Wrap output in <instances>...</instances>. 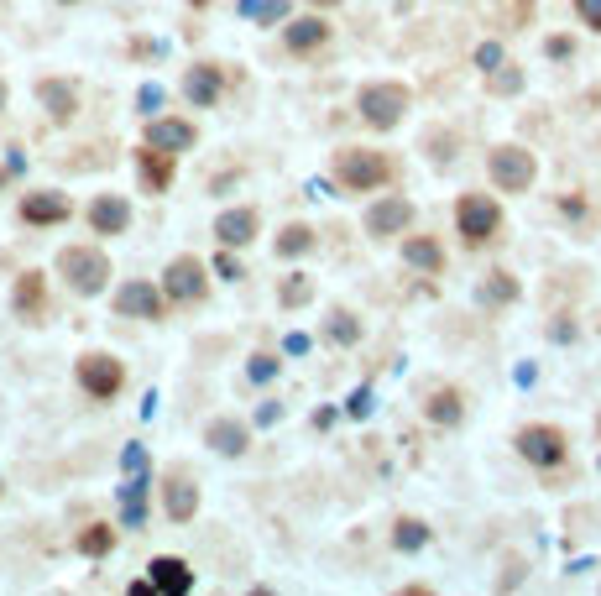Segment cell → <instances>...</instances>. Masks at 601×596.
Segmentation results:
<instances>
[{"mask_svg":"<svg viewBox=\"0 0 601 596\" xmlns=\"http://www.w3.org/2000/svg\"><path fill=\"white\" fill-rule=\"evenodd\" d=\"M314 6H319V0H314ZM325 6H330V0H325Z\"/></svg>","mask_w":601,"mask_h":596,"instance_id":"obj_46","label":"cell"},{"mask_svg":"<svg viewBox=\"0 0 601 596\" xmlns=\"http://www.w3.org/2000/svg\"><path fill=\"white\" fill-rule=\"evenodd\" d=\"M575 11H581L586 27H596V32H601V0H575Z\"/></svg>","mask_w":601,"mask_h":596,"instance_id":"obj_37","label":"cell"},{"mask_svg":"<svg viewBox=\"0 0 601 596\" xmlns=\"http://www.w3.org/2000/svg\"><path fill=\"white\" fill-rule=\"evenodd\" d=\"M110 549H115V529H110V523H89V529L79 534V555H89V560L110 555Z\"/></svg>","mask_w":601,"mask_h":596,"instance_id":"obj_27","label":"cell"},{"mask_svg":"<svg viewBox=\"0 0 601 596\" xmlns=\"http://www.w3.org/2000/svg\"><path fill=\"white\" fill-rule=\"evenodd\" d=\"M163 298L168 304H204L210 298V278H204V262L199 257H173L168 272H163Z\"/></svg>","mask_w":601,"mask_h":596,"instance_id":"obj_7","label":"cell"},{"mask_svg":"<svg viewBox=\"0 0 601 596\" xmlns=\"http://www.w3.org/2000/svg\"><path fill=\"white\" fill-rule=\"evenodd\" d=\"M304 251H314V231L304 220L283 225V236H277V257H304Z\"/></svg>","mask_w":601,"mask_h":596,"instance_id":"obj_26","label":"cell"},{"mask_svg":"<svg viewBox=\"0 0 601 596\" xmlns=\"http://www.w3.org/2000/svg\"><path fill=\"white\" fill-rule=\"evenodd\" d=\"M63 6H74V0H63Z\"/></svg>","mask_w":601,"mask_h":596,"instance_id":"obj_45","label":"cell"},{"mask_svg":"<svg viewBox=\"0 0 601 596\" xmlns=\"http://www.w3.org/2000/svg\"><path fill=\"white\" fill-rule=\"evenodd\" d=\"M309 298H314V283L304 278V272H293V278L283 283V293H277V304H283V309H304Z\"/></svg>","mask_w":601,"mask_h":596,"instance_id":"obj_31","label":"cell"},{"mask_svg":"<svg viewBox=\"0 0 601 596\" xmlns=\"http://www.w3.org/2000/svg\"><path fill=\"white\" fill-rule=\"evenodd\" d=\"M455 225H460V236H466V246H481L502 231V204L487 199V194H460Z\"/></svg>","mask_w":601,"mask_h":596,"instance_id":"obj_5","label":"cell"},{"mask_svg":"<svg viewBox=\"0 0 601 596\" xmlns=\"http://www.w3.org/2000/svg\"><path fill=\"white\" fill-rule=\"evenodd\" d=\"M37 100L48 105V116H53L58 126H68V121L79 116V89L68 84V79H42V84H37Z\"/></svg>","mask_w":601,"mask_h":596,"instance_id":"obj_20","label":"cell"},{"mask_svg":"<svg viewBox=\"0 0 601 596\" xmlns=\"http://www.w3.org/2000/svg\"><path fill=\"white\" fill-rule=\"evenodd\" d=\"M194 6H210V0H194Z\"/></svg>","mask_w":601,"mask_h":596,"instance_id":"obj_43","label":"cell"},{"mask_svg":"<svg viewBox=\"0 0 601 596\" xmlns=\"http://www.w3.org/2000/svg\"><path fill=\"white\" fill-rule=\"evenodd\" d=\"M74 377H79V387L95 403H110V398H121V387H126V366L115 361L110 351H84L74 361Z\"/></svg>","mask_w":601,"mask_h":596,"instance_id":"obj_3","label":"cell"},{"mask_svg":"<svg viewBox=\"0 0 601 596\" xmlns=\"http://www.w3.org/2000/svg\"><path fill=\"white\" fill-rule=\"evenodd\" d=\"M68 215H74V204H68V194L58 189H32V194H21V225H63Z\"/></svg>","mask_w":601,"mask_h":596,"instance_id":"obj_10","label":"cell"},{"mask_svg":"<svg viewBox=\"0 0 601 596\" xmlns=\"http://www.w3.org/2000/svg\"><path fill=\"white\" fill-rule=\"evenodd\" d=\"M392 544H398L403 555L424 549V544H429V523H424V518H398V529H392Z\"/></svg>","mask_w":601,"mask_h":596,"instance_id":"obj_28","label":"cell"},{"mask_svg":"<svg viewBox=\"0 0 601 596\" xmlns=\"http://www.w3.org/2000/svg\"><path fill=\"white\" fill-rule=\"evenodd\" d=\"M262 16H267V21H277V16H288V0H267V6H262Z\"/></svg>","mask_w":601,"mask_h":596,"instance_id":"obj_40","label":"cell"},{"mask_svg":"<svg viewBox=\"0 0 601 596\" xmlns=\"http://www.w3.org/2000/svg\"><path fill=\"white\" fill-rule=\"evenodd\" d=\"M513 445H518V455H523L528 466H560L565 455H570L565 434L554 429V424H523Z\"/></svg>","mask_w":601,"mask_h":596,"instance_id":"obj_8","label":"cell"},{"mask_svg":"<svg viewBox=\"0 0 601 596\" xmlns=\"http://www.w3.org/2000/svg\"><path fill=\"white\" fill-rule=\"evenodd\" d=\"M487 173H492V183L502 194H528V183L539 178V163H534V152H528V147H492Z\"/></svg>","mask_w":601,"mask_h":596,"instance_id":"obj_4","label":"cell"},{"mask_svg":"<svg viewBox=\"0 0 601 596\" xmlns=\"http://www.w3.org/2000/svg\"><path fill=\"white\" fill-rule=\"evenodd\" d=\"M58 278L74 288L79 298H95L110 283V257H105L100 246H63L58 251Z\"/></svg>","mask_w":601,"mask_h":596,"instance_id":"obj_1","label":"cell"},{"mask_svg":"<svg viewBox=\"0 0 601 596\" xmlns=\"http://www.w3.org/2000/svg\"><path fill=\"white\" fill-rule=\"evenodd\" d=\"M335 178L351 194H372L382 183H392V157L377 147H345V152H335Z\"/></svg>","mask_w":601,"mask_h":596,"instance_id":"obj_2","label":"cell"},{"mask_svg":"<svg viewBox=\"0 0 601 596\" xmlns=\"http://www.w3.org/2000/svg\"><path fill=\"white\" fill-rule=\"evenodd\" d=\"M84 220H89V231H95V236H126L131 204L121 194H95V204L84 210Z\"/></svg>","mask_w":601,"mask_h":596,"instance_id":"obj_11","label":"cell"},{"mask_svg":"<svg viewBox=\"0 0 601 596\" xmlns=\"http://www.w3.org/2000/svg\"><path fill=\"white\" fill-rule=\"evenodd\" d=\"M0 497H6V481H0Z\"/></svg>","mask_w":601,"mask_h":596,"instance_id":"obj_44","label":"cell"},{"mask_svg":"<svg viewBox=\"0 0 601 596\" xmlns=\"http://www.w3.org/2000/svg\"><path fill=\"white\" fill-rule=\"evenodd\" d=\"M147 147L157 152H189L194 147V121H178V116H152L147 121Z\"/></svg>","mask_w":601,"mask_h":596,"instance_id":"obj_13","label":"cell"},{"mask_svg":"<svg viewBox=\"0 0 601 596\" xmlns=\"http://www.w3.org/2000/svg\"><path fill=\"white\" fill-rule=\"evenodd\" d=\"M513 298H518L513 272H492V278L481 283V304H513Z\"/></svg>","mask_w":601,"mask_h":596,"instance_id":"obj_30","label":"cell"},{"mask_svg":"<svg viewBox=\"0 0 601 596\" xmlns=\"http://www.w3.org/2000/svg\"><path fill=\"white\" fill-rule=\"evenodd\" d=\"M0 110H6V79H0Z\"/></svg>","mask_w":601,"mask_h":596,"instance_id":"obj_42","label":"cell"},{"mask_svg":"<svg viewBox=\"0 0 601 596\" xmlns=\"http://www.w3.org/2000/svg\"><path fill=\"white\" fill-rule=\"evenodd\" d=\"M424 414H429V424L455 429L460 419H466V408H460V393H455V387H434V393L424 398Z\"/></svg>","mask_w":601,"mask_h":596,"instance_id":"obj_23","label":"cell"},{"mask_svg":"<svg viewBox=\"0 0 601 596\" xmlns=\"http://www.w3.org/2000/svg\"><path fill=\"white\" fill-rule=\"evenodd\" d=\"M403 262L419 267V272H445V251H439L434 236H408L403 241Z\"/></svg>","mask_w":601,"mask_h":596,"instance_id":"obj_24","label":"cell"},{"mask_svg":"<svg viewBox=\"0 0 601 596\" xmlns=\"http://www.w3.org/2000/svg\"><path fill=\"white\" fill-rule=\"evenodd\" d=\"M163 508H168L173 523H189V518L199 513V487H194L183 471H173V476L163 481Z\"/></svg>","mask_w":601,"mask_h":596,"instance_id":"obj_19","label":"cell"},{"mask_svg":"<svg viewBox=\"0 0 601 596\" xmlns=\"http://www.w3.org/2000/svg\"><path fill=\"white\" fill-rule=\"evenodd\" d=\"M345 414H351V419H366V414H372V393H366V387H356V393L345 398Z\"/></svg>","mask_w":601,"mask_h":596,"instance_id":"obj_35","label":"cell"},{"mask_svg":"<svg viewBox=\"0 0 601 596\" xmlns=\"http://www.w3.org/2000/svg\"><path fill=\"white\" fill-rule=\"evenodd\" d=\"M497 63H502V42H481V48H476V68H481V74H492Z\"/></svg>","mask_w":601,"mask_h":596,"instance_id":"obj_34","label":"cell"},{"mask_svg":"<svg viewBox=\"0 0 601 596\" xmlns=\"http://www.w3.org/2000/svg\"><path fill=\"white\" fill-rule=\"evenodd\" d=\"M115 314H126V319H163L168 314V298H163V288L131 278V283L115 288Z\"/></svg>","mask_w":601,"mask_h":596,"instance_id":"obj_9","label":"cell"},{"mask_svg":"<svg viewBox=\"0 0 601 596\" xmlns=\"http://www.w3.org/2000/svg\"><path fill=\"white\" fill-rule=\"evenodd\" d=\"M356 110H361L366 126L392 131V126L403 121V110H408V89L403 84H366L361 95H356Z\"/></svg>","mask_w":601,"mask_h":596,"instance_id":"obj_6","label":"cell"},{"mask_svg":"<svg viewBox=\"0 0 601 596\" xmlns=\"http://www.w3.org/2000/svg\"><path fill=\"white\" fill-rule=\"evenodd\" d=\"M204 445H210L215 455H246L251 429L241 419H210V424H204Z\"/></svg>","mask_w":601,"mask_h":596,"instance_id":"obj_21","label":"cell"},{"mask_svg":"<svg viewBox=\"0 0 601 596\" xmlns=\"http://www.w3.org/2000/svg\"><path fill=\"white\" fill-rule=\"evenodd\" d=\"M325 335L335 340V346H356V340H361V319H356L351 309H335L330 325H325Z\"/></svg>","mask_w":601,"mask_h":596,"instance_id":"obj_29","label":"cell"},{"mask_svg":"<svg viewBox=\"0 0 601 596\" xmlns=\"http://www.w3.org/2000/svg\"><path fill=\"white\" fill-rule=\"evenodd\" d=\"M11 304H16L21 319H42L48 314V278H42V272H21L16 288H11Z\"/></svg>","mask_w":601,"mask_h":596,"instance_id":"obj_18","label":"cell"},{"mask_svg":"<svg viewBox=\"0 0 601 596\" xmlns=\"http://www.w3.org/2000/svg\"><path fill=\"white\" fill-rule=\"evenodd\" d=\"M220 89H225L220 63H194L189 79H183V95H189V105H199V110H210L220 100Z\"/></svg>","mask_w":601,"mask_h":596,"instance_id":"obj_16","label":"cell"},{"mask_svg":"<svg viewBox=\"0 0 601 596\" xmlns=\"http://www.w3.org/2000/svg\"><path fill=\"white\" fill-rule=\"evenodd\" d=\"M215 272H220V278H230V283H236V278H246V267H241L236 257H230V246H225L220 257H215Z\"/></svg>","mask_w":601,"mask_h":596,"instance_id":"obj_36","label":"cell"},{"mask_svg":"<svg viewBox=\"0 0 601 596\" xmlns=\"http://www.w3.org/2000/svg\"><path fill=\"white\" fill-rule=\"evenodd\" d=\"M147 570H152V576H147L152 591H163V596H189V591H194V570L183 565L178 555H157Z\"/></svg>","mask_w":601,"mask_h":596,"instance_id":"obj_14","label":"cell"},{"mask_svg":"<svg viewBox=\"0 0 601 596\" xmlns=\"http://www.w3.org/2000/svg\"><path fill=\"white\" fill-rule=\"evenodd\" d=\"M277 366H283V361H277L272 351H257V356H251V366H246V372H251V382H272V377H277Z\"/></svg>","mask_w":601,"mask_h":596,"instance_id":"obj_33","label":"cell"},{"mask_svg":"<svg viewBox=\"0 0 601 596\" xmlns=\"http://www.w3.org/2000/svg\"><path fill=\"white\" fill-rule=\"evenodd\" d=\"M408 225H413V204L403 194L377 199L372 210H366V231H372V236H403Z\"/></svg>","mask_w":601,"mask_h":596,"instance_id":"obj_12","label":"cell"},{"mask_svg":"<svg viewBox=\"0 0 601 596\" xmlns=\"http://www.w3.org/2000/svg\"><path fill=\"white\" fill-rule=\"evenodd\" d=\"M277 414H283V408H277V403H262V408H257V424H272Z\"/></svg>","mask_w":601,"mask_h":596,"instance_id":"obj_41","label":"cell"},{"mask_svg":"<svg viewBox=\"0 0 601 596\" xmlns=\"http://www.w3.org/2000/svg\"><path fill=\"white\" fill-rule=\"evenodd\" d=\"M147 487L152 481L136 471L126 487H121V518H126V529H142V518H147Z\"/></svg>","mask_w":601,"mask_h":596,"instance_id":"obj_25","label":"cell"},{"mask_svg":"<svg viewBox=\"0 0 601 596\" xmlns=\"http://www.w3.org/2000/svg\"><path fill=\"white\" fill-rule=\"evenodd\" d=\"M136 168H142V183H147L152 194H163L168 183H173V152H157V147L142 142V152H136Z\"/></svg>","mask_w":601,"mask_h":596,"instance_id":"obj_22","label":"cell"},{"mask_svg":"<svg viewBox=\"0 0 601 596\" xmlns=\"http://www.w3.org/2000/svg\"><path fill=\"white\" fill-rule=\"evenodd\" d=\"M518 84H523V74H518V68H507V63H497L492 68V95H518Z\"/></svg>","mask_w":601,"mask_h":596,"instance_id":"obj_32","label":"cell"},{"mask_svg":"<svg viewBox=\"0 0 601 596\" xmlns=\"http://www.w3.org/2000/svg\"><path fill=\"white\" fill-rule=\"evenodd\" d=\"M157 105H163V89H157V84H147V89H142V110H147V116H152Z\"/></svg>","mask_w":601,"mask_h":596,"instance_id":"obj_38","label":"cell"},{"mask_svg":"<svg viewBox=\"0 0 601 596\" xmlns=\"http://www.w3.org/2000/svg\"><path fill=\"white\" fill-rule=\"evenodd\" d=\"M215 241H220V246L257 241V210H251V204H241V210H220V215H215Z\"/></svg>","mask_w":601,"mask_h":596,"instance_id":"obj_17","label":"cell"},{"mask_svg":"<svg viewBox=\"0 0 601 596\" xmlns=\"http://www.w3.org/2000/svg\"><path fill=\"white\" fill-rule=\"evenodd\" d=\"M283 42H288V53H319L330 42V21L325 16H298V21H288L283 27Z\"/></svg>","mask_w":601,"mask_h":596,"instance_id":"obj_15","label":"cell"},{"mask_svg":"<svg viewBox=\"0 0 601 596\" xmlns=\"http://www.w3.org/2000/svg\"><path fill=\"white\" fill-rule=\"evenodd\" d=\"M575 48H570V42L565 37H549V58H570Z\"/></svg>","mask_w":601,"mask_h":596,"instance_id":"obj_39","label":"cell"}]
</instances>
